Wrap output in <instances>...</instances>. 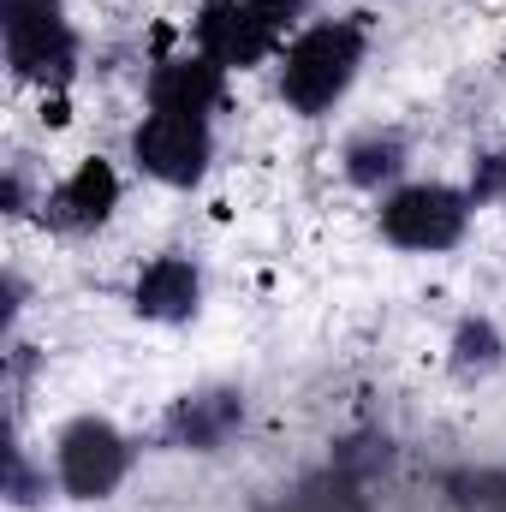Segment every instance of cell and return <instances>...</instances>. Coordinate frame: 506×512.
<instances>
[{
    "label": "cell",
    "instance_id": "obj_1",
    "mask_svg": "<svg viewBox=\"0 0 506 512\" xmlns=\"http://www.w3.org/2000/svg\"><path fill=\"white\" fill-rule=\"evenodd\" d=\"M358 60H364V30L334 18V24H316L304 30L292 48H286V66H280V96L298 108V114H322L346 96V84L358 78Z\"/></svg>",
    "mask_w": 506,
    "mask_h": 512
},
{
    "label": "cell",
    "instance_id": "obj_9",
    "mask_svg": "<svg viewBox=\"0 0 506 512\" xmlns=\"http://www.w3.org/2000/svg\"><path fill=\"white\" fill-rule=\"evenodd\" d=\"M197 268L185 256H155L143 274H137V310L155 316V322H185L197 310Z\"/></svg>",
    "mask_w": 506,
    "mask_h": 512
},
{
    "label": "cell",
    "instance_id": "obj_10",
    "mask_svg": "<svg viewBox=\"0 0 506 512\" xmlns=\"http://www.w3.org/2000/svg\"><path fill=\"white\" fill-rule=\"evenodd\" d=\"M233 417H239V399H227V393H203V399L179 405V429L191 435V447H215L233 429Z\"/></svg>",
    "mask_w": 506,
    "mask_h": 512
},
{
    "label": "cell",
    "instance_id": "obj_13",
    "mask_svg": "<svg viewBox=\"0 0 506 512\" xmlns=\"http://www.w3.org/2000/svg\"><path fill=\"white\" fill-rule=\"evenodd\" d=\"M304 6H310V0H251V12L268 24V30H274V36H280V30H286V24H292Z\"/></svg>",
    "mask_w": 506,
    "mask_h": 512
},
{
    "label": "cell",
    "instance_id": "obj_3",
    "mask_svg": "<svg viewBox=\"0 0 506 512\" xmlns=\"http://www.w3.org/2000/svg\"><path fill=\"white\" fill-rule=\"evenodd\" d=\"M465 215H471V203L453 185H405L381 203V233L399 251H447V245H459Z\"/></svg>",
    "mask_w": 506,
    "mask_h": 512
},
{
    "label": "cell",
    "instance_id": "obj_8",
    "mask_svg": "<svg viewBox=\"0 0 506 512\" xmlns=\"http://www.w3.org/2000/svg\"><path fill=\"white\" fill-rule=\"evenodd\" d=\"M149 102H155L161 114H209V108L221 102V66H215L209 54L173 60V66H161V72L149 78Z\"/></svg>",
    "mask_w": 506,
    "mask_h": 512
},
{
    "label": "cell",
    "instance_id": "obj_12",
    "mask_svg": "<svg viewBox=\"0 0 506 512\" xmlns=\"http://www.w3.org/2000/svg\"><path fill=\"white\" fill-rule=\"evenodd\" d=\"M495 352H501V340H495L489 322H465V328H459V364H465V370H471V364H495Z\"/></svg>",
    "mask_w": 506,
    "mask_h": 512
},
{
    "label": "cell",
    "instance_id": "obj_4",
    "mask_svg": "<svg viewBox=\"0 0 506 512\" xmlns=\"http://www.w3.org/2000/svg\"><path fill=\"white\" fill-rule=\"evenodd\" d=\"M54 465H60V489L72 501H102L120 489L126 477V441L114 423L102 417H78L60 429V447H54Z\"/></svg>",
    "mask_w": 506,
    "mask_h": 512
},
{
    "label": "cell",
    "instance_id": "obj_5",
    "mask_svg": "<svg viewBox=\"0 0 506 512\" xmlns=\"http://www.w3.org/2000/svg\"><path fill=\"white\" fill-rule=\"evenodd\" d=\"M131 149H137V167L155 173L161 185H191L209 167V126H203V114H161L155 108L137 126Z\"/></svg>",
    "mask_w": 506,
    "mask_h": 512
},
{
    "label": "cell",
    "instance_id": "obj_11",
    "mask_svg": "<svg viewBox=\"0 0 506 512\" xmlns=\"http://www.w3.org/2000/svg\"><path fill=\"white\" fill-rule=\"evenodd\" d=\"M346 161H352V179H358V185H381V179L399 173L405 149H399V137H364V143H352Z\"/></svg>",
    "mask_w": 506,
    "mask_h": 512
},
{
    "label": "cell",
    "instance_id": "obj_7",
    "mask_svg": "<svg viewBox=\"0 0 506 512\" xmlns=\"http://www.w3.org/2000/svg\"><path fill=\"white\" fill-rule=\"evenodd\" d=\"M114 203H120L114 167H108V161H84V167L48 197V221L66 227V233H84V227H102V221L114 215Z\"/></svg>",
    "mask_w": 506,
    "mask_h": 512
},
{
    "label": "cell",
    "instance_id": "obj_6",
    "mask_svg": "<svg viewBox=\"0 0 506 512\" xmlns=\"http://www.w3.org/2000/svg\"><path fill=\"white\" fill-rule=\"evenodd\" d=\"M197 36H203V54H209L215 66H256V60L280 42V36L251 12V0H215V6L203 12Z\"/></svg>",
    "mask_w": 506,
    "mask_h": 512
},
{
    "label": "cell",
    "instance_id": "obj_2",
    "mask_svg": "<svg viewBox=\"0 0 506 512\" xmlns=\"http://www.w3.org/2000/svg\"><path fill=\"white\" fill-rule=\"evenodd\" d=\"M6 60L30 84H48V78L72 72L78 42L60 18V0H6Z\"/></svg>",
    "mask_w": 506,
    "mask_h": 512
}]
</instances>
